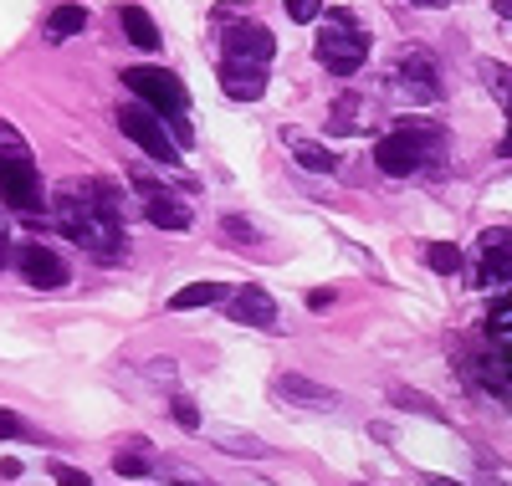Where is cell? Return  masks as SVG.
I'll list each match as a JSON object with an SVG mask.
<instances>
[{
    "mask_svg": "<svg viewBox=\"0 0 512 486\" xmlns=\"http://www.w3.org/2000/svg\"><path fill=\"white\" fill-rule=\"evenodd\" d=\"M425 486H461V481H446V476H425Z\"/></svg>",
    "mask_w": 512,
    "mask_h": 486,
    "instance_id": "836d02e7",
    "label": "cell"
},
{
    "mask_svg": "<svg viewBox=\"0 0 512 486\" xmlns=\"http://www.w3.org/2000/svg\"><path fill=\"white\" fill-rule=\"evenodd\" d=\"M0 440H41V430H31L16 410H0Z\"/></svg>",
    "mask_w": 512,
    "mask_h": 486,
    "instance_id": "d4e9b609",
    "label": "cell"
},
{
    "mask_svg": "<svg viewBox=\"0 0 512 486\" xmlns=\"http://www.w3.org/2000/svg\"><path fill=\"white\" fill-rule=\"evenodd\" d=\"M52 481H57V486H93L88 471H77V466H67V461H52Z\"/></svg>",
    "mask_w": 512,
    "mask_h": 486,
    "instance_id": "4316f807",
    "label": "cell"
},
{
    "mask_svg": "<svg viewBox=\"0 0 512 486\" xmlns=\"http://www.w3.org/2000/svg\"><path fill=\"white\" fill-rule=\"evenodd\" d=\"M507 113H512V98H507Z\"/></svg>",
    "mask_w": 512,
    "mask_h": 486,
    "instance_id": "d590c367",
    "label": "cell"
},
{
    "mask_svg": "<svg viewBox=\"0 0 512 486\" xmlns=\"http://www.w3.org/2000/svg\"><path fill=\"white\" fill-rule=\"evenodd\" d=\"M82 26H88V6H57V11L47 16V36H52V41H67V36H77Z\"/></svg>",
    "mask_w": 512,
    "mask_h": 486,
    "instance_id": "d6986e66",
    "label": "cell"
},
{
    "mask_svg": "<svg viewBox=\"0 0 512 486\" xmlns=\"http://www.w3.org/2000/svg\"><path fill=\"white\" fill-rule=\"evenodd\" d=\"M287 405H303V410H338V389L308 379V374H297V369H282L277 384H272Z\"/></svg>",
    "mask_w": 512,
    "mask_h": 486,
    "instance_id": "30bf717a",
    "label": "cell"
},
{
    "mask_svg": "<svg viewBox=\"0 0 512 486\" xmlns=\"http://www.w3.org/2000/svg\"><path fill=\"white\" fill-rule=\"evenodd\" d=\"M134 195L144 200V215L154 220L159 231H190V220H195V210L169 190V185H159V180H149V174H134Z\"/></svg>",
    "mask_w": 512,
    "mask_h": 486,
    "instance_id": "ba28073f",
    "label": "cell"
},
{
    "mask_svg": "<svg viewBox=\"0 0 512 486\" xmlns=\"http://www.w3.org/2000/svg\"><path fill=\"white\" fill-rule=\"evenodd\" d=\"M216 21H221V62H236V67H262L267 72V62H272V52H277V36L262 26V21H246V16H236V11H216Z\"/></svg>",
    "mask_w": 512,
    "mask_h": 486,
    "instance_id": "8992f818",
    "label": "cell"
},
{
    "mask_svg": "<svg viewBox=\"0 0 512 486\" xmlns=\"http://www.w3.org/2000/svg\"><path fill=\"white\" fill-rule=\"evenodd\" d=\"M318 6L323 0H287V16L292 21H318Z\"/></svg>",
    "mask_w": 512,
    "mask_h": 486,
    "instance_id": "f1b7e54d",
    "label": "cell"
},
{
    "mask_svg": "<svg viewBox=\"0 0 512 486\" xmlns=\"http://www.w3.org/2000/svg\"><path fill=\"white\" fill-rule=\"evenodd\" d=\"M149 476H159V481H169V486H216V481H210L205 471H195V466H185V461H154L149 466Z\"/></svg>",
    "mask_w": 512,
    "mask_h": 486,
    "instance_id": "ac0fdd59",
    "label": "cell"
},
{
    "mask_svg": "<svg viewBox=\"0 0 512 486\" xmlns=\"http://www.w3.org/2000/svg\"><path fill=\"white\" fill-rule=\"evenodd\" d=\"M0 200H6L11 210H21V215L41 210V174H36L31 144L6 118H0Z\"/></svg>",
    "mask_w": 512,
    "mask_h": 486,
    "instance_id": "277c9868",
    "label": "cell"
},
{
    "mask_svg": "<svg viewBox=\"0 0 512 486\" xmlns=\"http://www.w3.org/2000/svg\"><path fill=\"white\" fill-rule=\"evenodd\" d=\"M369 31L359 26V16L354 11H344V6H333L323 21H318V62L333 72V77H354L364 62H369Z\"/></svg>",
    "mask_w": 512,
    "mask_h": 486,
    "instance_id": "5b68a950",
    "label": "cell"
},
{
    "mask_svg": "<svg viewBox=\"0 0 512 486\" xmlns=\"http://www.w3.org/2000/svg\"><path fill=\"white\" fill-rule=\"evenodd\" d=\"M425 267L441 272V277H456L461 272V251L451 241H431V246H425Z\"/></svg>",
    "mask_w": 512,
    "mask_h": 486,
    "instance_id": "44dd1931",
    "label": "cell"
},
{
    "mask_svg": "<svg viewBox=\"0 0 512 486\" xmlns=\"http://www.w3.org/2000/svg\"><path fill=\"white\" fill-rule=\"evenodd\" d=\"M395 87L410 98V103H436L441 98V77H436V62L425 52H410L395 72Z\"/></svg>",
    "mask_w": 512,
    "mask_h": 486,
    "instance_id": "9c48e42d",
    "label": "cell"
},
{
    "mask_svg": "<svg viewBox=\"0 0 512 486\" xmlns=\"http://www.w3.org/2000/svg\"><path fill=\"white\" fill-rule=\"evenodd\" d=\"M287 144H292V159L303 164V169H313V174H333L338 169V159H333L328 144H313V139H287Z\"/></svg>",
    "mask_w": 512,
    "mask_h": 486,
    "instance_id": "e0dca14e",
    "label": "cell"
},
{
    "mask_svg": "<svg viewBox=\"0 0 512 486\" xmlns=\"http://www.w3.org/2000/svg\"><path fill=\"white\" fill-rule=\"evenodd\" d=\"M221 231H226L231 241H246V246H262V231H256L251 220H241V215H221Z\"/></svg>",
    "mask_w": 512,
    "mask_h": 486,
    "instance_id": "484cf974",
    "label": "cell"
},
{
    "mask_svg": "<svg viewBox=\"0 0 512 486\" xmlns=\"http://www.w3.org/2000/svg\"><path fill=\"white\" fill-rule=\"evenodd\" d=\"M123 87H128V93H134L144 108H154V113L169 123V134H175V144H180V149H190V144H195L190 123H185L190 93H185V82H180L175 72H164V67H128V72H123Z\"/></svg>",
    "mask_w": 512,
    "mask_h": 486,
    "instance_id": "3957f363",
    "label": "cell"
},
{
    "mask_svg": "<svg viewBox=\"0 0 512 486\" xmlns=\"http://www.w3.org/2000/svg\"><path fill=\"white\" fill-rule=\"evenodd\" d=\"M482 287H512V251H502V246H492L487 256H482Z\"/></svg>",
    "mask_w": 512,
    "mask_h": 486,
    "instance_id": "ffe728a7",
    "label": "cell"
},
{
    "mask_svg": "<svg viewBox=\"0 0 512 486\" xmlns=\"http://www.w3.org/2000/svg\"><path fill=\"white\" fill-rule=\"evenodd\" d=\"M487 333H492L502 348H512V297L492 302V313H487Z\"/></svg>",
    "mask_w": 512,
    "mask_h": 486,
    "instance_id": "7402d4cb",
    "label": "cell"
},
{
    "mask_svg": "<svg viewBox=\"0 0 512 486\" xmlns=\"http://www.w3.org/2000/svg\"><path fill=\"white\" fill-rule=\"evenodd\" d=\"M149 466H154V461L144 456V446H128V451L113 456V471H118V476H149Z\"/></svg>",
    "mask_w": 512,
    "mask_h": 486,
    "instance_id": "cb8c5ba5",
    "label": "cell"
},
{
    "mask_svg": "<svg viewBox=\"0 0 512 486\" xmlns=\"http://www.w3.org/2000/svg\"><path fill=\"white\" fill-rule=\"evenodd\" d=\"M226 292H231L226 282H190V287H180L175 297H169V307H175V313H190V307H216Z\"/></svg>",
    "mask_w": 512,
    "mask_h": 486,
    "instance_id": "2e32d148",
    "label": "cell"
},
{
    "mask_svg": "<svg viewBox=\"0 0 512 486\" xmlns=\"http://www.w3.org/2000/svg\"><path fill=\"white\" fill-rule=\"evenodd\" d=\"M410 6H431L436 11V6H456V0H410Z\"/></svg>",
    "mask_w": 512,
    "mask_h": 486,
    "instance_id": "1f68e13d",
    "label": "cell"
},
{
    "mask_svg": "<svg viewBox=\"0 0 512 486\" xmlns=\"http://www.w3.org/2000/svg\"><path fill=\"white\" fill-rule=\"evenodd\" d=\"M502 379H507V384H512V348H507V353H502Z\"/></svg>",
    "mask_w": 512,
    "mask_h": 486,
    "instance_id": "4dcf8cb0",
    "label": "cell"
},
{
    "mask_svg": "<svg viewBox=\"0 0 512 486\" xmlns=\"http://www.w3.org/2000/svg\"><path fill=\"white\" fill-rule=\"evenodd\" d=\"M390 405H400V410H420V415H431V420H441L436 400H425L420 389H405V384H395V389H390Z\"/></svg>",
    "mask_w": 512,
    "mask_h": 486,
    "instance_id": "603a6c76",
    "label": "cell"
},
{
    "mask_svg": "<svg viewBox=\"0 0 512 486\" xmlns=\"http://www.w3.org/2000/svg\"><path fill=\"white\" fill-rule=\"evenodd\" d=\"M21 277H26L31 287H41V292H52V287H67V282H72L67 261H62L57 251H47V246H21Z\"/></svg>",
    "mask_w": 512,
    "mask_h": 486,
    "instance_id": "8fae6325",
    "label": "cell"
},
{
    "mask_svg": "<svg viewBox=\"0 0 512 486\" xmlns=\"http://www.w3.org/2000/svg\"><path fill=\"white\" fill-rule=\"evenodd\" d=\"M226 313L246 328H272L277 323V297L267 287H236V297L226 302Z\"/></svg>",
    "mask_w": 512,
    "mask_h": 486,
    "instance_id": "7c38bea8",
    "label": "cell"
},
{
    "mask_svg": "<svg viewBox=\"0 0 512 486\" xmlns=\"http://www.w3.org/2000/svg\"><path fill=\"white\" fill-rule=\"evenodd\" d=\"M118 128H123V139H134L149 159H159L164 169H185V149L175 144V134H169V123L144 108V103H123L118 108Z\"/></svg>",
    "mask_w": 512,
    "mask_h": 486,
    "instance_id": "52a82bcc",
    "label": "cell"
},
{
    "mask_svg": "<svg viewBox=\"0 0 512 486\" xmlns=\"http://www.w3.org/2000/svg\"><path fill=\"white\" fill-rule=\"evenodd\" d=\"M52 215L93 261L113 267L128 256V231H123V195L103 180H67L52 195Z\"/></svg>",
    "mask_w": 512,
    "mask_h": 486,
    "instance_id": "6da1fadb",
    "label": "cell"
},
{
    "mask_svg": "<svg viewBox=\"0 0 512 486\" xmlns=\"http://www.w3.org/2000/svg\"><path fill=\"white\" fill-rule=\"evenodd\" d=\"M210 446H216V451H226V456H236V461H272L277 451L267 446V440L262 435H246V430H210Z\"/></svg>",
    "mask_w": 512,
    "mask_h": 486,
    "instance_id": "4fadbf2b",
    "label": "cell"
},
{
    "mask_svg": "<svg viewBox=\"0 0 512 486\" xmlns=\"http://www.w3.org/2000/svg\"><path fill=\"white\" fill-rule=\"evenodd\" d=\"M118 21H123V36L134 41L139 52H159V26L149 21L144 6H118Z\"/></svg>",
    "mask_w": 512,
    "mask_h": 486,
    "instance_id": "9a60e30c",
    "label": "cell"
},
{
    "mask_svg": "<svg viewBox=\"0 0 512 486\" xmlns=\"http://www.w3.org/2000/svg\"><path fill=\"white\" fill-rule=\"evenodd\" d=\"M308 307H313V313H323V307H333V292H308Z\"/></svg>",
    "mask_w": 512,
    "mask_h": 486,
    "instance_id": "f546056e",
    "label": "cell"
},
{
    "mask_svg": "<svg viewBox=\"0 0 512 486\" xmlns=\"http://www.w3.org/2000/svg\"><path fill=\"white\" fill-rule=\"evenodd\" d=\"M6 246H11V241H6V220H0V261H6Z\"/></svg>",
    "mask_w": 512,
    "mask_h": 486,
    "instance_id": "e575fe53",
    "label": "cell"
},
{
    "mask_svg": "<svg viewBox=\"0 0 512 486\" xmlns=\"http://www.w3.org/2000/svg\"><path fill=\"white\" fill-rule=\"evenodd\" d=\"M492 6H497V16H507V21H512V0H492Z\"/></svg>",
    "mask_w": 512,
    "mask_h": 486,
    "instance_id": "d6a6232c",
    "label": "cell"
},
{
    "mask_svg": "<svg viewBox=\"0 0 512 486\" xmlns=\"http://www.w3.org/2000/svg\"><path fill=\"white\" fill-rule=\"evenodd\" d=\"M221 87L236 98V103H256L267 93V72L262 67H236V62H221Z\"/></svg>",
    "mask_w": 512,
    "mask_h": 486,
    "instance_id": "5bb4252c",
    "label": "cell"
},
{
    "mask_svg": "<svg viewBox=\"0 0 512 486\" xmlns=\"http://www.w3.org/2000/svg\"><path fill=\"white\" fill-rule=\"evenodd\" d=\"M175 425L180 430H200V410H195V400H185V394L175 400Z\"/></svg>",
    "mask_w": 512,
    "mask_h": 486,
    "instance_id": "83f0119b",
    "label": "cell"
},
{
    "mask_svg": "<svg viewBox=\"0 0 512 486\" xmlns=\"http://www.w3.org/2000/svg\"><path fill=\"white\" fill-rule=\"evenodd\" d=\"M441 154H446V134L431 118H400V123H390V134L374 144V164L384 174H395V180L431 169Z\"/></svg>",
    "mask_w": 512,
    "mask_h": 486,
    "instance_id": "7a4b0ae2",
    "label": "cell"
}]
</instances>
